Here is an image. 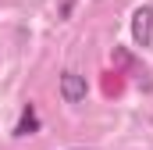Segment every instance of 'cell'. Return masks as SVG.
Segmentation results:
<instances>
[{
    "mask_svg": "<svg viewBox=\"0 0 153 150\" xmlns=\"http://www.w3.org/2000/svg\"><path fill=\"white\" fill-rule=\"evenodd\" d=\"M132 39L135 46H153V4H143L132 14Z\"/></svg>",
    "mask_w": 153,
    "mask_h": 150,
    "instance_id": "cell-1",
    "label": "cell"
},
{
    "mask_svg": "<svg viewBox=\"0 0 153 150\" xmlns=\"http://www.w3.org/2000/svg\"><path fill=\"white\" fill-rule=\"evenodd\" d=\"M85 75H78V72H64L61 75V100L64 104H82L85 100Z\"/></svg>",
    "mask_w": 153,
    "mask_h": 150,
    "instance_id": "cell-2",
    "label": "cell"
},
{
    "mask_svg": "<svg viewBox=\"0 0 153 150\" xmlns=\"http://www.w3.org/2000/svg\"><path fill=\"white\" fill-rule=\"evenodd\" d=\"M36 132H39V111H36V104H25L18 125H14V136L25 140V136H36Z\"/></svg>",
    "mask_w": 153,
    "mask_h": 150,
    "instance_id": "cell-3",
    "label": "cell"
},
{
    "mask_svg": "<svg viewBox=\"0 0 153 150\" xmlns=\"http://www.w3.org/2000/svg\"><path fill=\"white\" fill-rule=\"evenodd\" d=\"M75 150H85V147H75Z\"/></svg>",
    "mask_w": 153,
    "mask_h": 150,
    "instance_id": "cell-4",
    "label": "cell"
}]
</instances>
